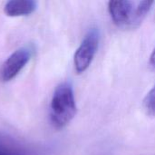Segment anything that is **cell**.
Returning <instances> with one entry per match:
<instances>
[{"label":"cell","mask_w":155,"mask_h":155,"mask_svg":"<svg viewBox=\"0 0 155 155\" xmlns=\"http://www.w3.org/2000/svg\"><path fill=\"white\" fill-rule=\"evenodd\" d=\"M153 4V1H110L108 11L118 27L135 29L143 23Z\"/></svg>","instance_id":"cell-1"},{"label":"cell","mask_w":155,"mask_h":155,"mask_svg":"<svg viewBox=\"0 0 155 155\" xmlns=\"http://www.w3.org/2000/svg\"><path fill=\"white\" fill-rule=\"evenodd\" d=\"M76 114L74 90L69 83L59 84L53 94L50 104V119L56 129L66 126Z\"/></svg>","instance_id":"cell-2"},{"label":"cell","mask_w":155,"mask_h":155,"mask_svg":"<svg viewBox=\"0 0 155 155\" xmlns=\"http://www.w3.org/2000/svg\"><path fill=\"white\" fill-rule=\"evenodd\" d=\"M100 32L98 28H91L85 35L74 56V69L78 74L85 72L91 65L98 50Z\"/></svg>","instance_id":"cell-3"},{"label":"cell","mask_w":155,"mask_h":155,"mask_svg":"<svg viewBox=\"0 0 155 155\" xmlns=\"http://www.w3.org/2000/svg\"><path fill=\"white\" fill-rule=\"evenodd\" d=\"M31 57V51L28 48H20L14 52L3 64L1 77L4 82L14 79L25 66Z\"/></svg>","instance_id":"cell-4"},{"label":"cell","mask_w":155,"mask_h":155,"mask_svg":"<svg viewBox=\"0 0 155 155\" xmlns=\"http://www.w3.org/2000/svg\"><path fill=\"white\" fill-rule=\"evenodd\" d=\"M36 5L33 0H11L5 4L4 11L8 16L28 15L35 10Z\"/></svg>","instance_id":"cell-5"},{"label":"cell","mask_w":155,"mask_h":155,"mask_svg":"<svg viewBox=\"0 0 155 155\" xmlns=\"http://www.w3.org/2000/svg\"><path fill=\"white\" fill-rule=\"evenodd\" d=\"M143 107L146 114L150 116H155V84L144 97Z\"/></svg>","instance_id":"cell-6"},{"label":"cell","mask_w":155,"mask_h":155,"mask_svg":"<svg viewBox=\"0 0 155 155\" xmlns=\"http://www.w3.org/2000/svg\"><path fill=\"white\" fill-rule=\"evenodd\" d=\"M149 64L152 67V69L155 70V47L154 49H153V53H152V54H151V56H150Z\"/></svg>","instance_id":"cell-7"},{"label":"cell","mask_w":155,"mask_h":155,"mask_svg":"<svg viewBox=\"0 0 155 155\" xmlns=\"http://www.w3.org/2000/svg\"><path fill=\"white\" fill-rule=\"evenodd\" d=\"M0 155H5V154H3V153H0Z\"/></svg>","instance_id":"cell-8"}]
</instances>
